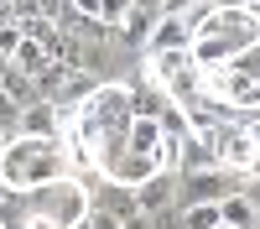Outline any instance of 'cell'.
<instances>
[{
    "instance_id": "21",
    "label": "cell",
    "mask_w": 260,
    "mask_h": 229,
    "mask_svg": "<svg viewBox=\"0 0 260 229\" xmlns=\"http://www.w3.org/2000/svg\"><path fill=\"white\" fill-rule=\"evenodd\" d=\"M198 6H208V0H161V16H192Z\"/></svg>"
},
{
    "instance_id": "19",
    "label": "cell",
    "mask_w": 260,
    "mask_h": 229,
    "mask_svg": "<svg viewBox=\"0 0 260 229\" xmlns=\"http://www.w3.org/2000/svg\"><path fill=\"white\" fill-rule=\"evenodd\" d=\"M151 229H187L182 224V208L172 203V208H161V214H151Z\"/></svg>"
},
{
    "instance_id": "5",
    "label": "cell",
    "mask_w": 260,
    "mask_h": 229,
    "mask_svg": "<svg viewBox=\"0 0 260 229\" xmlns=\"http://www.w3.org/2000/svg\"><path fill=\"white\" fill-rule=\"evenodd\" d=\"M240 187H245V177L224 172V167L187 172V177H177V208H187V203H224L229 193H240Z\"/></svg>"
},
{
    "instance_id": "26",
    "label": "cell",
    "mask_w": 260,
    "mask_h": 229,
    "mask_svg": "<svg viewBox=\"0 0 260 229\" xmlns=\"http://www.w3.org/2000/svg\"><path fill=\"white\" fill-rule=\"evenodd\" d=\"M6 68H11V57H0V78H6Z\"/></svg>"
},
{
    "instance_id": "25",
    "label": "cell",
    "mask_w": 260,
    "mask_h": 229,
    "mask_svg": "<svg viewBox=\"0 0 260 229\" xmlns=\"http://www.w3.org/2000/svg\"><path fill=\"white\" fill-rule=\"evenodd\" d=\"M240 6H245V11H255V16H260V0H240Z\"/></svg>"
},
{
    "instance_id": "11",
    "label": "cell",
    "mask_w": 260,
    "mask_h": 229,
    "mask_svg": "<svg viewBox=\"0 0 260 229\" xmlns=\"http://www.w3.org/2000/svg\"><path fill=\"white\" fill-rule=\"evenodd\" d=\"M219 219L234 224V229H255V224H260V208L245 198V187H240V193H229V198L219 203Z\"/></svg>"
},
{
    "instance_id": "20",
    "label": "cell",
    "mask_w": 260,
    "mask_h": 229,
    "mask_svg": "<svg viewBox=\"0 0 260 229\" xmlns=\"http://www.w3.org/2000/svg\"><path fill=\"white\" fill-rule=\"evenodd\" d=\"M78 229H120V219H115V214H104V208H89Z\"/></svg>"
},
{
    "instance_id": "14",
    "label": "cell",
    "mask_w": 260,
    "mask_h": 229,
    "mask_svg": "<svg viewBox=\"0 0 260 229\" xmlns=\"http://www.w3.org/2000/svg\"><path fill=\"white\" fill-rule=\"evenodd\" d=\"M68 73H73L68 62H47V68H42V73L31 78V83H37V99H47V104H52V99H57V89H62V78H68Z\"/></svg>"
},
{
    "instance_id": "18",
    "label": "cell",
    "mask_w": 260,
    "mask_h": 229,
    "mask_svg": "<svg viewBox=\"0 0 260 229\" xmlns=\"http://www.w3.org/2000/svg\"><path fill=\"white\" fill-rule=\"evenodd\" d=\"M125 16H130V0H99V21H104L110 31L125 26Z\"/></svg>"
},
{
    "instance_id": "4",
    "label": "cell",
    "mask_w": 260,
    "mask_h": 229,
    "mask_svg": "<svg viewBox=\"0 0 260 229\" xmlns=\"http://www.w3.org/2000/svg\"><path fill=\"white\" fill-rule=\"evenodd\" d=\"M208 136H213V156H219L224 172H234V177H250L255 172V161H260L255 120H219Z\"/></svg>"
},
{
    "instance_id": "28",
    "label": "cell",
    "mask_w": 260,
    "mask_h": 229,
    "mask_svg": "<svg viewBox=\"0 0 260 229\" xmlns=\"http://www.w3.org/2000/svg\"><path fill=\"white\" fill-rule=\"evenodd\" d=\"M255 136H260V120H255ZM255 172H260V161H255Z\"/></svg>"
},
{
    "instance_id": "9",
    "label": "cell",
    "mask_w": 260,
    "mask_h": 229,
    "mask_svg": "<svg viewBox=\"0 0 260 229\" xmlns=\"http://www.w3.org/2000/svg\"><path fill=\"white\" fill-rule=\"evenodd\" d=\"M177 203V172H156L136 187V208L141 214H161V208Z\"/></svg>"
},
{
    "instance_id": "23",
    "label": "cell",
    "mask_w": 260,
    "mask_h": 229,
    "mask_svg": "<svg viewBox=\"0 0 260 229\" xmlns=\"http://www.w3.org/2000/svg\"><path fill=\"white\" fill-rule=\"evenodd\" d=\"M245 198L260 208V172H250V177H245Z\"/></svg>"
},
{
    "instance_id": "24",
    "label": "cell",
    "mask_w": 260,
    "mask_h": 229,
    "mask_svg": "<svg viewBox=\"0 0 260 229\" xmlns=\"http://www.w3.org/2000/svg\"><path fill=\"white\" fill-rule=\"evenodd\" d=\"M120 229H151V214H136V219H125Z\"/></svg>"
},
{
    "instance_id": "13",
    "label": "cell",
    "mask_w": 260,
    "mask_h": 229,
    "mask_svg": "<svg viewBox=\"0 0 260 229\" xmlns=\"http://www.w3.org/2000/svg\"><path fill=\"white\" fill-rule=\"evenodd\" d=\"M11 68H21V73H42V68H47V52H42V42H31V37H21V47L11 52Z\"/></svg>"
},
{
    "instance_id": "16",
    "label": "cell",
    "mask_w": 260,
    "mask_h": 229,
    "mask_svg": "<svg viewBox=\"0 0 260 229\" xmlns=\"http://www.w3.org/2000/svg\"><path fill=\"white\" fill-rule=\"evenodd\" d=\"M182 224L187 229H213V224H219V203H187L182 208Z\"/></svg>"
},
{
    "instance_id": "8",
    "label": "cell",
    "mask_w": 260,
    "mask_h": 229,
    "mask_svg": "<svg viewBox=\"0 0 260 229\" xmlns=\"http://www.w3.org/2000/svg\"><path fill=\"white\" fill-rule=\"evenodd\" d=\"M16 136H37V141H62V120H57V104L47 99H31L21 110V130Z\"/></svg>"
},
{
    "instance_id": "7",
    "label": "cell",
    "mask_w": 260,
    "mask_h": 229,
    "mask_svg": "<svg viewBox=\"0 0 260 229\" xmlns=\"http://www.w3.org/2000/svg\"><path fill=\"white\" fill-rule=\"evenodd\" d=\"M89 208H104V214H115L120 224L141 214L136 208V187H120V182H104V177L89 187Z\"/></svg>"
},
{
    "instance_id": "12",
    "label": "cell",
    "mask_w": 260,
    "mask_h": 229,
    "mask_svg": "<svg viewBox=\"0 0 260 229\" xmlns=\"http://www.w3.org/2000/svg\"><path fill=\"white\" fill-rule=\"evenodd\" d=\"M156 125H161V136H167V141H177V146L192 136V125H187V110H182V104H172V99H167V110L156 115Z\"/></svg>"
},
{
    "instance_id": "2",
    "label": "cell",
    "mask_w": 260,
    "mask_h": 229,
    "mask_svg": "<svg viewBox=\"0 0 260 229\" xmlns=\"http://www.w3.org/2000/svg\"><path fill=\"white\" fill-rule=\"evenodd\" d=\"M0 177H6L11 193H31V187L57 182V177H73V172H68V151H62V141L11 136L6 151H0Z\"/></svg>"
},
{
    "instance_id": "6",
    "label": "cell",
    "mask_w": 260,
    "mask_h": 229,
    "mask_svg": "<svg viewBox=\"0 0 260 229\" xmlns=\"http://www.w3.org/2000/svg\"><path fill=\"white\" fill-rule=\"evenodd\" d=\"M161 52H192V21L187 16H161L156 31L146 42V57H161Z\"/></svg>"
},
{
    "instance_id": "27",
    "label": "cell",
    "mask_w": 260,
    "mask_h": 229,
    "mask_svg": "<svg viewBox=\"0 0 260 229\" xmlns=\"http://www.w3.org/2000/svg\"><path fill=\"white\" fill-rule=\"evenodd\" d=\"M6 193H11V187H6V177H0V198H6Z\"/></svg>"
},
{
    "instance_id": "15",
    "label": "cell",
    "mask_w": 260,
    "mask_h": 229,
    "mask_svg": "<svg viewBox=\"0 0 260 229\" xmlns=\"http://www.w3.org/2000/svg\"><path fill=\"white\" fill-rule=\"evenodd\" d=\"M0 94H11L16 104H31V99H37V83H31V73L6 68V78H0Z\"/></svg>"
},
{
    "instance_id": "10",
    "label": "cell",
    "mask_w": 260,
    "mask_h": 229,
    "mask_svg": "<svg viewBox=\"0 0 260 229\" xmlns=\"http://www.w3.org/2000/svg\"><path fill=\"white\" fill-rule=\"evenodd\" d=\"M208 167H219V156H213V136H187V141L177 146V177L208 172Z\"/></svg>"
},
{
    "instance_id": "29",
    "label": "cell",
    "mask_w": 260,
    "mask_h": 229,
    "mask_svg": "<svg viewBox=\"0 0 260 229\" xmlns=\"http://www.w3.org/2000/svg\"><path fill=\"white\" fill-rule=\"evenodd\" d=\"M213 229H234V224H224V219H219V224H213Z\"/></svg>"
},
{
    "instance_id": "22",
    "label": "cell",
    "mask_w": 260,
    "mask_h": 229,
    "mask_svg": "<svg viewBox=\"0 0 260 229\" xmlns=\"http://www.w3.org/2000/svg\"><path fill=\"white\" fill-rule=\"evenodd\" d=\"M31 6H37L42 16H47V21H57L62 11H68V0H31Z\"/></svg>"
},
{
    "instance_id": "30",
    "label": "cell",
    "mask_w": 260,
    "mask_h": 229,
    "mask_svg": "<svg viewBox=\"0 0 260 229\" xmlns=\"http://www.w3.org/2000/svg\"><path fill=\"white\" fill-rule=\"evenodd\" d=\"M255 229H260V224H255Z\"/></svg>"
},
{
    "instance_id": "1",
    "label": "cell",
    "mask_w": 260,
    "mask_h": 229,
    "mask_svg": "<svg viewBox=\"0 0 260 229\" xmlns=\"http://www.w3.org/2000/svg\"><path fill=\"white\" fill-rule=\"evenodd\" d=\"M192 21V62L198 68H224L240 52L260 47V16L240 0H208L187 16Z\"/></svg>"
},
{
    "instance_id": "3",
    "label": "cell",
    "mask_w": 260,
    "mask_h": 229,
    "mask_svg": "<svg viewBox=\"0 0 260 229\" xmlns=\"http://www.w3.org/2000/svg\"><path fill=\"white\" fill-rule=\"evenodd\" d=\"M208 94L229 104L240 120H260V47L240 52L224 68H208Z\"/></svg>"
},
{
    "instance_id": "17",
    "label": "cell",
    "mask_w": 260,
    "mask_h": 229,
    "mask_svg": "<svg viewBox=\"0 0 260 229\" xmlns=\"http://www.w3.org/2000/svg\"><path fill=\"white\" fill-rule=\"evenodd\" d=\"M21 110H26V104H16L11 94H0V136H6V141L21 130Z\"/></svg>"
}]
</instances>
